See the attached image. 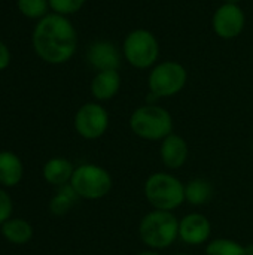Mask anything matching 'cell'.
<instances>
[{
	"instance_id": "6da1fadb",
	"label": "cell",
	"mask_w": 253,
	"mask_h": 255,
	"mask_svg": "<svg viewBox=\"0 0 253 255\" xmlns=\"http://www.w3.org/2000/svg\"><path fill=\"white\" fill-rule=\"evenodd\" d=\"M31 43L40 60L49 64H63L76 52L78 34L67 16L48 13L36 24Z\"/></svg>"
},
{
	"instance_id": "7a4b0ae2",
	"label": "cell",
	"mask_w": 253,
	"mask_h": 255,
	"mask_svg": "<svg viewBox=\"0 0 253 255\" xmlns=\"http://www.w3.org/2000/svg\"><path fill=\"white\" fill-rule=\"evenodd\" d=\"M139 238L149 250H167L179 239V220L173 212L152 209L139 223Z\"/></svg>"
},
{
	"instance_id": "3957f363",
	"label": "cell",
	"mask_w": 253,
	"mask_h": 255,
	"mask_svg": "<svg viewBox=\"0 0 253 255\" xmlns=\"http://www.w3.org/2000/svg\"><path fill=\"white\" fill-rule=\"evenodd\" d=\"M148 203L158 211L174 212L185 202V184L169 172H155L143 185Z\"/></svg>"
},
{
	"instance_id": "277c9868",
	"label": "cell",
	"mask_w": 253,
	"mask_h": 255,
	"mask_svg": "<svg viewBox=\"0 0 253 255\" xmlns=\"http://www.w3.org/2000/svg\"><path fill=\"white\" fill-rule=\"evenodd\" d=\"M130 130L140 139L157 142L173 133V118L167 109L157 105L137 108L128 120Z\"/></svg>"
},
{
	"instance_id": "5b68a950",
	"label": "cell",
	"mask_w": 253,
	"mask_h": 255,
	"mask_svg": "<svg viewBox=\"0 0 253 255\" xmlns=\"http://www.w3.org/2000/svg\"><path fill=\"white\" fill-rule=\"evenodd\" d=\"M70 185L79 199L100 200L110 193L113 187V179L104 167L92 163H85L75 167Z\"/></svg>"
},
{
	"instance_id": "8992f818",
	"label": "cell",
	"mask_w": 253,
	"mask_h": 255,
	"mask_svg": "<svg viewBox=\"0 0 253 255\" xmlns=\"http://www.w3.org/2000/svg\"><path fill=\"white\" fill-rule=\"evenodd\" d=\"M122 55L134 69H152L160 57V43L157 36L146 28H136L130 31L122 43Z\"/></svg>"
},
{
	"instance_id": "52a82bcc",
	"label": "cell",
	"mask_w": 253,
	"mask_h": 255,
	"mask_svg": "<svg viewBox=\"0 0 253 255\" xmlns=\"http://www.w3.org/2000/svg\"><path fill=\"white\" fill-rule=\"evenodd\" d=\"M188 81V72L183 64L177 61H163L152 67L148 87L155 99L173 97L179 94Z\"/></svg>"
},
{
	"instance_id": "ba28073f",
	"label": "cell",
	"mask_w": 253,
	"mask_h": 255,
	"mask_svg": "<svg viewBox=\"0 0 253 255\" xmlns=\"http://www.w3.org/2000/svg\"><path fill=\"white\" fill-rule=\"evenodd\" d=\"M76 133L86 140H97L109 128V114L104 106L97 102L82 105L73 120Z\"/></svg>"
},
{
	"instance_id": "9c48e42d",
	"label": "cell",
	"mask_w": 253,
	"mask_h": 255,
	"mask_svg": "<svg viewBox=\"0 0 253 255\" xmlns=\"http://www.w3.org/2000/svg\"><path fill=\"white\" fill-rule=\"evenodd\" d=\"M246 25V15L239 4H221L212 18V28L221 39L231 40L239 37Z\"/></svg>"
},
{
	"instance_id": "30bf717a",
	"label": "cell",
	"mask_w": 253,
	"mask_h": 255,
	"mask_svg": "<svg viewBox=\"0 0 253 255\" xmlns=\"http://www.w3.org/2000/svg\"><path fill=\"white\" fill-rule=\"evenodd\" d=\"M212 223L200 212H191L179 220V239L189 247H200L210 241Z\"/></svg>"
},
{
	"instance_id": "8fae6325",
	"label": "cell",
	"mask_w": 253,
	"mask_h": 255,
	"mask_svg": "<svg viewBox=\"0 0 253 255\" xmlns=\"http://www.w3.org/2000/svg\"><path fill=\"white\" fill-rule=\"evenodd\" d=\"M189 157V146L186 140L176 133L169 134L161 140L160 145V158L166 169L177 170L185 166Z\"/></svg>"
},
{
	"instance_id": "7c38bea8",
	"label": "cell",
	"mask_w": 253,
	"mask_h": 255,
	"mask_svg": "<svg viewBox=\"0 0 253 255\" xmlns=\"http://www.w3.org/2000/svg\"><path fill=\"white\" fill-rule=\"evenodd\" d=\"M86 60L98 72L118 70L121 64V54L115 43L109 40H97L89 45L86 51Z\"/></svg>"
},
{
	"instance_id": "4fadbf2b",
	"label": "cell",
	"mask_w": 253,
	"mask_h": 255,
	"mask_svg": "<svg viewBox=\"0 0 253 255\" xmlns=\"http://www.w3.org/2000/svg\"><path fill=\"white\" fill-rule=\"evenodd\" d=\"M121 88V75L118 70L97 72L91 81V94L98 102L113 99Z\"/></svg>"
},
{
	"instance_id": "5bb4252c",
	"label": "cell",
	"mask_w": 253,
	"mask_h": 255,
	"mask_svg": "<svg viewBox=\"0 0 253 255\" xmlns=\"http://www.w3.org/2000/svg\"><path fill=\"white\" fill-rule=\"evenodd\" d=\"M73 172H75V167L67 158L54 157L45 163L42 173L48 184H51L54 187H63V185L70 184Z\"/></svg>"
},
{
	"instance_id": "9a60e30c",
	"label": "cell",
	"mask_w": 253,
	"mask_h": 255,
	"mask_svg": "<svg viewBox=\"0 0 253 255\" xmlns=\"http://www.w3.org/2000/svg\"><path fill=\"white\" fill-rule=\"evenodd\" d=\"M24 167L19 157L10 151L0 152V184L3 187L12 188L18 185L22 179Z\"/></svg>"
},
{
	"instance_id": "2e32d148",
	"label": "cell",
	"mask_w": 253,
	"mask_h": 255,
	"mask_svg": "<svg viewBox=\"0 0 253 255\" xmlns=\"http://www.w3.org/2000/svg\"><path fill=\"white\" fill-rule=\"evenodd\" d=\"M213 197V185L204 178H194L185 184V202L192 206H203Z\"/></svg>"
},
{
	"instance_id": "e0dca14e",
	"label": "cell",
	"mask_w": 253,
	"mask_h": 255,
	"mask_svg": "<svg viewBox=\"0 0 253 255\" xmlns=\"http://www.w3.org/2000/svg\"><path fill=\"white\" fill-rule=\"evenodd\" d=\"M1 235L13 245H25L33 238V227L22 218H13L1 224Z\"/></svg>"
},
{
	"instance_id": "ac0fdd59",
	"label": "cell",
	"mask_w": 253,
	"mask_h": 255,
	"mask_svg": "<svg viewBox=\"0 0 253 255\" xmlns=\"http://www.w3.org/2000/svg\"><path fill=\"white\" fill-rule=\"evenodd\" d=\"M78 199L79 197H78V194L75 193V190L72 188L70 184L63 185V187H60V191L51 199L49 211L54 215H64V214H67L72 209L73 203Z\"/></svg>"
},
{
	"instance_id": "d6986e66",
	"label": "cell",
	"mask_w": 253,
	"mask_h": 255,
	"mask_svg": "<svg viewBox=\"0 0 253 255\" xmlns=\"http://www.w3.org/2000/svg\"><path fill=\"white\" fill-rule=\"evenodd\" d=\"M206 255H248L246 247L237 241L219 238L209 241L206 245Z\"/></svg>"
},
{
	"instance_id": "ffe728a7",
	"label": "cell",
	"mask_w": 253,
	"mask_h": 255,
	"mask_svg": "<svg viewBox=\"0 0 253 255\" xmlns=\"http://www.w3.org/2000/svg\"><path fill=\"white\" fill-rule=\"evenodd\" d=\"M16 6L24 16L30 19H42L48 15L49 0H18Z\"/></svg>"
},
{
	"instance_id": "44dd1931",
	"label": "cell",
	"mask_w": 253,
	"mask_h": 255,
	"mask_svg": "<svg viewBox=\"0 0 253 255\" xmlns=\"http://www.w3.org/2000/svg\"><path fill=\"white\" fill-rule=\"evenodd\" d=\"M86 0H49V7L54 10V13L67 16L72 13L79 12Z\"/></svg>"
},
{
	"instance_id": "7402d4cb",
	"label": "cell",
	"mask_w": 253,
	"mask_h": 255,
	"mask_svg": "<svg viewBox=\"0 0 253 255\" xmlns=\"http://www.w3.org/2000/svg\"><path fill=\"white\" fill-rule=\"evenodd\" d=\"M12 211H13V205L10 196L0 188V226L4 224L7 220H10Z\"/></svg>"
},
{
	"instance_id": "603a6c76",
	"label": "cell",
	"mask_w": 253,
	"mask_h": 255,
	"mask_svg": "<svg viewBox=\"0 0 253 255\" xmlns=\"http://www.w3.org/2000/svg\"><path fill=\"white\" fill-rule=\"evenodd\" d=\"M10 63V51L4 42L0 40V70H4Z\"/></svg>"
},
{
	"instance_id": "cb8c5ba5",
	"label": "cell",
	"mask_w": 253,
	"mask_h": 255,
	"mask_svg": "<svg viewBox=\"0 0 253 255\" xmlns=\"http://www.w3.org/2000/svg\"><path fill=\"white\" fill-rule=\"evenodd\" d=\"M137 255H161L160 254V251H155V250H145V251H140Z\"/></svg>"
},
{
	"instance_id": "d4e9b609",
	"label": "cell",
	"mask_w": 253,
	"mask_h": 255,
	"mask_svg": "<svg viewBox=\"0 0 253 255\" xmlns=\"http://www.w3.org/2000/svg\"><path fill=\"white\" fill-rule=\"evenodd\" d=\"M245 247H246V254L253 255V244H251V245H245Z\"/></svg>"
},
{
	"instance_id": "484cf974",
	"label": "cell",
	"mask_w": 253,
	"mask_h": 255,
	"mask_svg": "<svg viewBox=\"0 0 253 255\" xmlns=\"http://www.w3.org/2000/svg\"><path fill=\"white\" fill-rule=\"evenodd\" d=\"M242 0H225V3H231V4H239Z\"/></svg>"
},
{
	"instance_id": "4316f807",
	"label": "cell",
	"mask_w": 253,
	"mask_h": 255,
	"mask_svg": "<svg viewBox=\"0 0 253 255\" xmlns=\"http://www.w3.org/2000/svg\"><path fill=\"white\" fill-rule=\"evenodd\" d=\"M173 255H189V254H185V253H180V254H173Z\"/></svg>"
}]
</instances>
